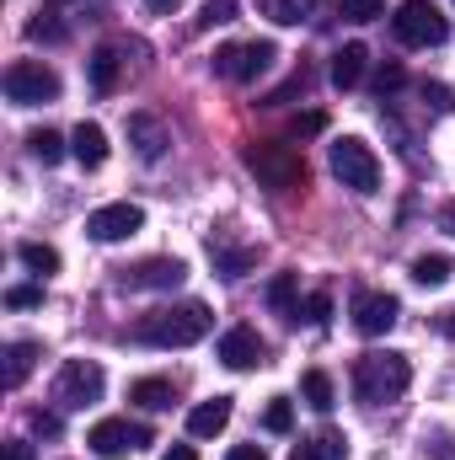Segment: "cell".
I'll return each mask as SVG.
<instances>
[{"label":"cell","mask_w":455,"mask_h":460,"mask_svg":"<svg viewBox=\"0 0 455 460\" xmlns=\"http://www.w3.org/2000/svg\"><path fill=\"white\" fill-rule=\"evenodd\" d=\"M263 429H268V434H290V429H295V407H290V396H273V402H268Z\"/></svg>","instance_id":"obj_29"},{"label":"cell","mask_w":455,"mask_h":460,"mask_svg":"<svg viewBox=\"0 0 455 460\" xmlns=\"http://www.w3.org/2000/svg\"><path fill=\"white\" fill-rule=\"evenodd\" d=\"M139 226H145V209H139V204H103V209H92V215H86V235H92V241H103V246L129 241Z\"/></svg>","instance_id":"obj_12"},{"label":"cell","mask_w":455,"mask_h":460,"mask_svg":"<svg viewBox=\"0 0 455 460\" xmlns=\"http://www.w3.org/2000/svg\"><path fill=\"white\" fill-rule=\"evenodd\" d=\"M16 257H22V268H27V273H38V279L59 273V252H54V246H43V241H22V246H16Z\"/></svg>","instance_id":"obj_23"},{"label":"cell","mask_w":455,"mask_h":460,"mask_svg":"<svg viewBox=\"0 0 455 460\" xmlns=\"http://www.w3.org/2000/svg\"><path fill=\"white\" fill-rule=\"evenodd\" d=\"M5 460H32V445H27V439H11V445H5Z\"/></svg>","instance_id":"obj_38"},{"label":"cell","mask_w":455,"mask_h":460,"mask_svg":"<svg viewBox=\"0 0 455 460\" xmlns=\"http://www.w3.org/2000/svg\"><path fill=\"white\" fill-rule=\"evenodd\" d=\"M257 11H263L268 22H279V27H300L306 11H311V0H257Z\"/></svg>","instance_id":"obj_26"},{"label":"cell","mask_w":455,"mask_h":460,"mask_svg":"<svg viewBox=\"0 0 455 460\" xmlns=\"http://www.w3.org/2000/svg\"><path fill=\"white\" fill-rule=\"evenodd\" d=\"M215 327V311L204 300H183V305H156L134 322V343H150V348H193L210 338Z\"/></svg>","instance_id":"obj_1"},{"label":"cell","mask_w":455,"mask_h":460,"mask_svg":"<svg viewBox=\"0 0 455 460\" xmlns=\"http://www.w3.org/2000/svg\"><path fill=\"white\" fill-rule=\"evenodd\" d=\"M241 161H246V172H252L263 188H273V193H295V188H306V161H300L295 145L257 139V145H246Z\"/></svg>","instance_id":"obj_3"},{"label":"cell","mask_w":455,"mask_h":460,"mask_svg":"<svg viewBox=\"0 0 455 460\" xmlns=\"http://www.w3.org/2000/svg\"><path fill=\"white\" fill-rule=\"evenodd\" d=\"M32 364H38V343H27V338H22V343L5 348V375H0V380H5V391H16V385L32 375Z\"/></svg>","instance_id":"obj_21"},{"label":"cell","mask_w":455,"mask_h":460,"mask_svg":"<svg viewBox=\"0 0 455 460\" xmlns=\"http://www.w3.org/2000/svg\"><path fill=\"white\" fill-rule=\"evenodd\" d=\"M220 364L226 369H257L263 364V338L252 327H230L226 338H220Z\"/></svg>","instance_id":"obj_14"},{"label":"cell","mask_w":455,"mask_h":460,"mask_svg":"<svg viewBox=\"0 0 455 460\" xmlns=\"http://www.w3.org/2000/svg\"><path fill=\"white\" fill-rule=\"evenodd\" d=\"M451 332H455V322H451Z\"/></svg>","instance_id":"obj_43"},{"label":"cell","mask_w":455,"mask_h":460,"mask_svg":"<svg viewBox=\"0 0 455 460\" xmlns=\"http://www.w3.org/2000/svg\"><path fill=\"white\" fill-rule=\"evenodd\" d=\"M27 38H38V43H65V27L54 22V11H38V16L27 22Z\"/></svg>","instance_id":"obj_31"},{"label":"cell","mask_w":455,"mask_h":460,"mask_svg":"<svg viewBox=\"0 0 455 460\" xmlns=\"http://www.w3.org/2000/svg\"><path fill=\"white\" fill-rule=\"evenodd\" d=\"M70 150H76V161H81L86 172H97V166L108 161V134H103V123H81V128L70 134Z\"/></svg>","instance_id":"obj_17"},{"label":"cell","mask_w":455,"mask_h":460,"mask_svg":"<svg viewBox=\"0 0 455 460\" xmlns=\"http://www.w3.org/2000/svg\"><path fill=\"white\" fill-rule=\"evenodd\" d=\"M327 316H333V295H327V289H317V295H306V305L295 311V322H311V327H322Z\"/></svg>","instance_id":"obj_30"},{"label":"cell","mask_w":455,"mask_h":460,"mask_svg":"<svg viewBox=\"0 0 455 460\" xmlns=\"http://www.w3.org/2000/svg\"><path fill=\"white\" fill-rule=\"evenodd\" d=\"M268 305H273L279 316L295 322V311H300V305H295V273H273V284H268Z\"/></svg>","instance_id":"obj_28"},{"label":"cell","mask_w":455,"mask_h":460,"mask_svg":"<svg viewBox=\"0 0 455 460\" xmlns=\"http://www.w3.org/2000/svg\"><path fill=\"white\" fill-rule=\"evenodd\" d=\"M226 423H230V396L199 402V407L188 412V434H193V439H215V434H220Z\"/></svg>","instance_id":"obj_16"},{"label":"cell","mask_w":455,"mask_h":460,"mask_svg":"<svg viewBox=\"0 0 455 460\" xmlns=\"http://www.w3.org/2000/svg\"><path fill=\"white\" fill-rule=\"evenodd\" d=\"M86 445L103 460H118V456H129V450H139V445H150V429L145 423H129V418H103V423H92Z\"/></svg>","instance_id":"obj_11"},{"label":"cell","mask_w":455,"mask_h":460,"mask_svg":"<svg viewBox=\"0 0 455 460\" xmlns=\"http://www.w3.org/2000/svg\"><path fill=\"white\" fill-rule=\"evenodd\" d=\"M273 59H279V49H273L268 38H252V43H226V49L215 54V75H220V81H236V86H246V81H257Z\"/></svg>","instance_id":"obj_8"},{"label":"cell","mask_w":455,"mask_h":460,"mask_svg":"<svg viewBox=\"0 0 455 460\" xmlns=\"http://www.w3.org/2000/svg\"><path fill=\"white\" fill-rule=\"evenodd\" d=\"M129 145H134L139 161H161L172 150V128L156 113H129Z\"/></svg>","instance_id":"obj_13"},{"label":"cell","mask_w":455,"mask_h":460,"mask_svg":"<svg viewBox=\"0 0 455 460\" xmlns=\"http://www.w3.org/2000/svg\"><path fill=\"white\" fill-rule=\"evenodd\" d=\"M86 70H92V86H97L103 97H108V92H118V49H108V43H103V49L86 59Z\"/></svg>","instance_id":"obj_24"},{"label":"cell","mask_w":455,"mask_h":460,"mask_svg":"<svg viewBox=\"0 0 455 460\" xmlns=\"http://www.w3.org/2000/svg\"><path fill=\"white\" fill-rule=\"evenodd\" d=\"M27 150H32V161H43V166L65 161V139H59L54 128H32V134H27Z\"/></svg>","instance_id":"obj_27"},{"label":"cell","mask_w":455,"mask_h":460,"mask_svg":"<svg viewBox=\"0 0 455 460\" xmlns=\"http://www.w3.org/2000/svg\"><path fill=\"white\" fill-rule=\"evenodd\" d=\"M210 257H215V273H220V279H241V273L257 262V246H230L226 230H215V235H210Z\"/></svg>","instance_id":"obj_15"},{"label":"cell","mask_w":455,"mask_h":460,"mask_svg":"<svg viewBox=\"0 0 455 460\" xmlns=\"http://www.w3.org/2000/svg\"><path fill=\"white\" fill-rule=\"evenodd\" d=\"M348 316H353V327H359L364 338H386V332L397 327V316H402V300L386 295V289H359L353 305H348Z\"/></svg>","instance_id":"obj_9"},{"label":"cell","mask_w":455,"mask_h":460,"mask_svg":"<svg viewBox=\"0 0 455 460\" xmlns=\"http://www.w3.org/2000/svg\"><path fill=\"white\" fill-rule=\"evenodd\" d=\"M440 230H451V235H455V199L440 209Z\"/></svg>","instance_id":"obj_41"},{"label":"cell","mask_w":455,"mask_h":460,"mask_svg":"<svg viewBox=\"0 0 455 460\" xmlns=\"http://www.w3.org/2000/svg\"><path fill=\"white\" fill-rule=\"evenodd\" d=\"M183 279H188L183 257H145V262L118 273V289H129V295H139V289H177Z\"/></svg>","instance_id":"obj_10"},{"label":"cell","mask_w":455,"mask_h":460,"mask_svg":"<svg viewBox=\"0 0 455 460\" xmlns=\"http://www.w3.org/2000/svg\"><path fill=\"white\" fill-rule=\"evenodd\" d=\"M343 16L348 22H375V16H386V0H343Z\"/></svg>","instance_id":"obj_34"},{"label":"cell","mask_w":455,"mask_h":460,"mask_svg":"<svg viewBox=\"0 0 455 460\" xmlns=\"http://www.w3.org/2000/svg\"><path fill=\"white\" fill-rule=\"evenodd\" d=\"M391 32H397L402 49H440L451 38V22L434 0H402L391 11Z\"/></svg>","instance_id":"obj_4"},{"label":"cell","mask_w":455,"mask_h":460,"mask_svg":"<svg viewBox=\"0 0 455 460\" xmlns=\"http://www.w3.org/2000/svg\"><path fill=\"white\" fill-rule=\"evenodd\" d=\"M375 86H380V97H386V92H397V86H402V70H397V65H386V70H380V81H375Z\"/></svg>","instance_id":"obj_36"},{"label":"cell","mask_w":455,"mask_h":460,"mask_svg":"<svg viewBox=\"0 0 455 460\" xmlns=\"http://www.w3.org/2000/svg\"><path fill=\"white\" fill-rule=\"evenodd\" d=\"M103 391H108V375H103L97 358H65V364H59L54 402H59L65 412H86L92 402H103Z\"/></svg>","instance_id":"obj_6"},{"label":"cell","mask_w":455,"mask_h":460,"mask_svg":"<svg viewBox=\"0 0 455 460\" xmlns=\"http://www.w3.org/2000/svg\"><path fill=\"white\" fill-rule=\"evenodd\" d=\"M364 65H370V49H364V43H343L338 54H333V86H338V92L359 86V81H364Z\"/></svg>","instance_id":"obj_18"},{"label":"cell","mask_w":455,"mask_h":460,"mask_svg":"<svg viewBox=\"0 0 455 460\" xmlns=\"http://www.w3.org/2000/svg\"><path fill=\"white\" fill-rule=\"evenodd\" d=\"M5 305H11V311H32V305H43V284H11V289H5Z\"/></svg>","instance_id":"obj_32"},{"label":"cell","mask_w":455,"mask_h":460,"mask_svg":"<svg viewBox=\"0 0 455 460\" xmlns=\"http://www.w3.org/2000/svg\"><path fill=\"white\" fill-rule=\"evenodd\" d=\"M300 396L317 407V412H333L338 407V391H333V375H322V369H306L300 375Z\"/></svg>","instance_id":"obj_22"},{"label":"cell","mask_w":455,"mask_h":460,"mask_svg":"<svg viewBox=\"0 0 455 460\" xmlns=\"http://www.w3.org/2000/svg\"><path fill=\"white\" fill-rule=\"evenodd\" d=\"M32 434H43V439H59V412H32Z\"/></svg>","instance_id":"obj_35"},{"label":"cell","mask_w":455,"mask_h":460,"mask_svg":"<svg viewBox=\"0 0 455 460\" xmlns=\"http://www.w3.org/2000/svg\"><path fill=\"white\" fill-rule=\"evenodd\" d=\"M290 460H348V439L327 429V434H317V439H300Z\"/></svg>","instance_id":"obj_20"},{"label":"cell","mask_w":455,"mask_h":460,"mask_svg":"<svg viewBox=\"0 0 455 460\" xmlns=\"http://www.w3.org/2000/svg\"><path fill=\"white\" fill-rule=\"evenodd\" d=\"M322 128H327V118H322V113H306V118H300V134H322Z\"/></svg>","instance_id":"obj_39"},{"label":"cell","mask_w":455,"mask_h":460,"mask_svg":"<svg viewBox=\"0 0 455 460\" xmlns=\"http://www.w3.org/2000/svg\"><path fill=\"white\" fill-rule=\"evenodd\" d=\"M451 273H455V262L440 257V252H434V257H413V284H424V289H440Z\"/></svg>","instance_id":"obj_25"},{"label":"cell","mask_w":455,"mask_h":460,"mask_svg":"<svg viewBox=\"0 0 455 460\" xmlns=\"http://www.w3.org/2000/svg\"><path fill=\"white\" fill-rule=\"evenodd\" d=\"M161 460H199V456H193V445H172Z\"/></svg>","instance_id":"obj_40"},{"label":"cell","mask_w":455,"mask_h":460,"mask_svg":"<svg viewBox=\"0 0 455 460\" xmlns=\"http://www.w3.org/2000/svg\"><path fill=\"white\" fill-rule=\"evenodd\" d=\"M226 460H268V456H263V445H236Z\"/></svg>","instance_id":"obj_37"},{"label":"cell","mask_w":455,"mask_h":460,"mask_svg":"<svg viewBox=\"0 0 455 460\" xmlns=\"http://www.w3.org/2000/svg\"><path fill=\"white\" fill-rule=\"evenodd\" d=\"M407 380H413V364H407V353H364L359 364H353V396L364 402V407H386V402H397L402 391H407Z\"/></svg>","instance_id":"obj_2"},{"label":"cell","mask_w":455,"mask_h":460,"mask_svg":"<svg viewBox=\"0 0 455 460\" xmlns=\"http://www.w3.org/2000/svg\"><path fill=\"white\" fill-rule=\"evenodd\" d=\"M226 22H236V0H204L199 27H226Z\"/></svg>","instance_id":"obj_33"},{"label":"cell","mask_w":455,"mask_h":460,"mask_svg":"<svg viewBox=\"0 0 455 460\" xmlns=\"http://www.w3.org/2000/svg\"><path fill=\"white\" fill-rule=\"evenodd\" d=\"M327 161H333V177H338L343 188H353V193H380V155L364 145V139H333V150H327Z\"/></svg>","instance_id":"obj_7"},{"label":"cell","mask_w":455,"mask_h":460,"mask_svg":"<svg viewBox=\"0 0 455 460\" xmlns=\"http://www.w3.org/2000/svg\"><path fill=\"white\" fill-rule=\"evenodd\" d=\"M145 5H150V11H156V16H166V11H177V5H183V0H145Z\"/></svg>","instance_id":"obj_42"},{"label":"cell","mask_w":455,"mask_h":460,"mask_svg":"<svg viewBox=\"0 0 455 460\" xmlns=\"http://www.w3.org/2000/svg\"><path fill=\"white\" fill-rule=\"evenodd\" d=\"M5 102L11 108H43V102H59V75L43 65V59H16L5 65Z\"/></svg>","instance_id":"obj_5"},{"label":"cell","mask_w":455,"mask_h":460,"mask_svg":"<svg viewBox=\"0 0 455 460\" xmlns=\"http://www.w3.org/2000/svg\"><path fill=\"white\" fill-rule=\"evenodd\" d=\"M129 402H139L145 412H161V407H172V402H177V391H172V380L150 375V380H134V385H129Z\"/></svg>","instance_id":"obj_19"}]
</instances>
